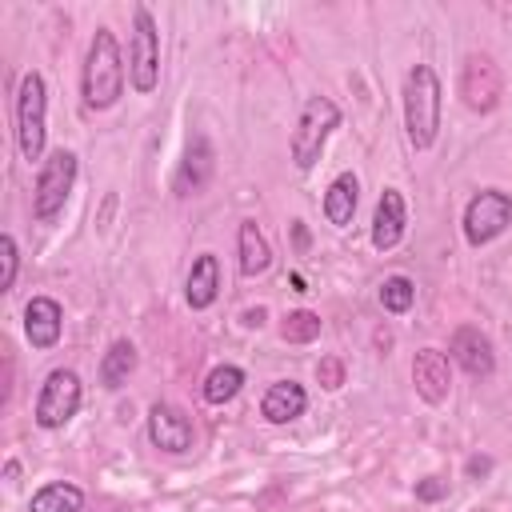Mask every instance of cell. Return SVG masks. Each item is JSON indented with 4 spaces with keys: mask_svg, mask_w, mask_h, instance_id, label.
<instances>
[{
    "mask_svg": "<svg viewBox=\"0 0 512 512\" xmlns=\"http://www.w3.org/2000/svg\"><path fill=\"white\" fill-rule=\"evenodd\" d=\"M452 360L468 372V376H492V368H496V352H492V340L480 332V328H472V324H464V328H456L452 332Z\"/></svg>",
    "mask_w": 512,
    "mask_h": 512,
    "instance_id": "5bb4252c",
    "label": "cell"
},
{
    "mask_svg": "<svg viewBox=\"0 0 512 512\" xmlns=\"http://www.w3.org/2000/svg\"><path fill=\"white\" fill-rule=\"evenodd\" d=\"M280 336H284L288 344H312V340L320 336V316H316V312H308V308H296V312H288V316H284Z\"/></svg>",
    "mask_w": 512,
    "mask_h": 512,
    "instance_id": "cb8c5ba5",
    "label": "cell"
},
{
    "mask_svg": "<svg viewBox=\"0 0 512 512\" xmlns=\"http://www.w3.org/2000/svg\"><path fill=\"white\" fill-rule=\"evenodd\" d=\"M508 224H512V196L500 192V188L476 192V196L468 200V208H464V240H468L472 248L492 244Z\"/></svg>",
    "mask_w": 512,
    "mask_h": 512,
    "instance_id": "ba28073f",
    "label": "cell"
},
{
    "mask_svg": "<svg viewBox=\"0 0 512 512\" xmlns=\"http://www.w3.org/2000/svg\"><path fill=\"white\" fill-rule=\"evenodd\" d=\"M412 384L428 404H440L452 388V364L440 348H420L412 360Z\"/></svg>",
    "mask_w": 512,
    "mask_h": 512,
    "instance_id": "4fadbf2b",
    "label": "cell"
},
{
    "mask_svg": "<svg viewBox=\"0 0 512 512\" xmlns=\"http://www.w3.org/2000/svg\"><path fill=\"white\" fill-rule=\"evenodd\" d=\"M236 244H240V276H260V272H268L272 248H268L264 232L256 228V220H240Z\"/></svg>",
    "mask_w": 512,
    "mask_h": 512,
    "instance_id": "d6986e66",
    "label": "cell"
},
{
    "mask_svg": "<svg viewBox=\"0 0 512 512\" xmlns=\"http://www.w3.org/2000/svg\"><path fill=\"white\" fill-rule=\"evenodd\" d=\"M24 332L32 340V348H52L64 332V312L52 296H32L24 304Z\"/></svg>",
    "mask_w": 512,
    "mask_h": 512,
    "instance_id": "9a60e30c",
    "label": "cell"
},
{
    "mask_svg": "<svg viewBox=\"0 0 512 512\" xmlns=\"http://www.w3.org/2000/svg\"><path fill=\"white\" fill-rule=\"evenodd\" d=\"M316 376H320L324 388H340V384H344V364H340L336 356H324V360L316 364Z\"/></svg>",
    "mask_w": 512,
    "mask_h": 512,
    "instance_id": "484cf974",
    "label": "cell"
},
{
    "mask_svg": "<svg viewBox=\"0 0 512 512\" xmlns=\"http://www.w3.org/2000/svg\"><path fill=\"white\" fill-rule=\"evenodd\" d=\"M404 228H408L404 196L396 188H384L380 200H376V212H372V248L376 252H392L404 240Z\"/></svg>",
    "mask_w": 512,
    "mask_h": 512,
    "instance_id": "8fae6325",
    "label": "cell"
},
{
    "mask_svg": "<svg viewBox=\"0 0 512 512\" xmlns=\"http://www.w3.org/2000/svg\"><path fill=\"white\" fill-rule=\"evenodd\" d=\"M292 236H296V248H300V252H304V248H308V228H304V224H300V220H296V224H292Z\"/></svg>",
    "mask_w": 512,
    "mask_h": 512,
    "instance_id": "f1b7e54d",
    "label": "cell"
},
{
    "mask_svg": "<svg viewBox=\"0 0 512 512\" xmlns=\"http://www.w3.org/2000/svg\"><path fill=\"white\" fill-rule=\"evenodd\" d=\"M412 300H416V284H412L408 276H388V280L380 284V304H384V312L404 316V312L412 308Z\"/></svg>",
    "mask_w": 512,
    "mask_h": 512,
    "instance_id": "603a6c76",
    "label": "cell"
},
{
    "mask_svg": "<svg viewBox=\"0 0 512 512\" xmlns=\"http://www.w3.org/2000/svg\"><path fill=\"white\" fill-rule=\"evenodd\" d=\"M416 496H420V500H440V496H444V484H440L436 476H428V480L416 484Z\"/></svg>",
    "mask_w": 512,
    "mask_h": 512,
    "instance_id": "4316f807",
    "label": "cell"
},
{
    "mask_svg": "<svg viewBox=\"0 0 512 512\" xmlns=\"http://www.w3.org/2000/svg\"><path fill=\"white\" fill-rule=\"evenodd\" d=\"M80 400H84V388H80V376L72 368H52L40 384V396H36V424L44 432H56L64 428L76 412H80Z\"/></svg>",
    "mask_w": 512,
    "mask_h": 512,
    "instance_id": "52a82bcc",
    "label": "cell"
},
{
    "mask_svg": "<svg viewBox=\"0 0 512 512\" xmlns=\"http://www.w3.org/2000/svg\"><path fill=\"white\" fill-rule=\"evenodd\" d=\"M0 260H4V272H0V292H12V284H16V268H20V252H16L12 232H4V236H0Z\"/></svg>",
    "mask_w": 512,
    "mask_h": 512,
    "instance_id": "d4e9b609",
    "label": "cell"
},
{
    "mask_svg": "<svg viewBox=\"0 0 512 512\" xmlns=\"http://www.w3.org/2000/svg\"><path fill=\"white\" fill-rule=\"evenodd\" d=\"M492 468V460H484V456H476V460H468V476H484Z\"/></svg>",
    "mask_w": 512,
    "mask_h": 512,
    "instance_id": "83f0119b",
    "label": "cell"
},
{
    "mask_svg": "<svg viewBox=\"0 0 512 512\" xmlns=\"http://www.w3.org/2000/svg\"><path fill=\"white\" fill-rule=\"evenodd\" d=\"M220 296V260L212 252H200L188 268V280H184V300L200 312V308H212Z\"/></svg>",
    "mask_w": 512,
    "mask_h": 512,
    "instance_id": "e0dca14e",
    "label": "cell"
},
{
    "mask_svg": "<svg viewBox=\"0 0 512 512\" xmlns=\"http://www.w3.org/2000/svg\"><path fill=\"white\" fill-rule=\"evenodd\" d=\"M340 128V108L328 100V96H308L300 116H296V128H292V140H288V152H292V164L300 172H312L328 136Z\"/></svg>",
    "mask_w": 512,
    "mask_h": 512,
    "instance_id": "3957f363",
    "label": "cell"
},
{
    "mask_svg": "<svg viewBox=\"0 0 512 512\" xmlns=\"http://www.w3.org/2000/svg\"><path fill=\"white\" fill-rule=\"evenodd\" d=\"M212 168H216V156H212V144L204 136H192L188 148H184V160L172 176V188L176 196H196L204 192V184L212 180Z\"/></svg>",
    "mask_w": 512,
    "mask_h": 512,
    "instance_id": "7c38bea8",
    "label": "cell"
},
{
    "mask_svg": "<svg viewBox=\"0 0 512 512\" xmlns=\"http://www.w3.org/2000/svg\"><path fill=\"white\" fill-rule=\"evenodd\" d=\"M304 408H308V392H304V384H296V380H276V384H268V392H264V400H260V416H264L268 424H292L296 416H304Z\"/></svg>",
    "mask_w": 512,
    "mask_h": 512,
    "instance_id": "2e32d148",
    "label": "cell"
},
{
    "mask_svg": "<svg viewBox=\"0 0 512 512\" xmlns=\"http://www.w3.org/2000/svg\"><path fill=\"white\" fill-rule=\"evenodd\" d=\"M80 96L88 112H104L124 96V56L112 28H96L84 68H80Z\"/></svg>",
    "mask_w": 512,
    "mask_h": 512,
    "instance_id": "6da1fadb",
    "label": "cell"
},
{
    "mask_svg": "<svg viewBox=\"0 0 512 512\" xmlns=\"http://www.w3.org/2000/svg\"><path fill=\"white\" fill-rule=\"evenodd\" d=\"M260 320H264V312H260V308H256V312H244V324H248V328H256Z\"/></svg>",
    "mask_w": 512,
    "mask_h": 512,
    "instance_id": "f546056e",
    "label": "cell"
},
{
    "mask_svg": "<svg viewBox=\"0 0 512 512\" xmlns=\"http://www.w3.org/2000/svg\"><path fill=\"white\" fill-rule=\"evenodd\" d=\"M80 508H84V492L68 480H52V484L36 488L32 504H28V512H80Z\"/></svg>",
    "mask_w": 512,
    "mask_h": 512,
    "instance_id": "ffe728a7",
    "label": "cell"
},
{
    "mask_svg": "<svg viewBox=\"0 0 512 512\" xmlns=\"http://www.w3.org/2000/svg\"><path fill=\"white\" fill-rule=\"evenodd\" d=\"M132 368H136V348H132V340H112L108 352H104V360H100V384H104V388H120V384L132 376Z\"/></svg>",
    "mask_w": 512,
    "mask_h": 512,
    "instance_id": "44dd1931",
    "label": "cell"
},
{
    "mask_svg": "<svg viewBox=\"0 0 512 512\" xmlns=\"http://www.w3.org/2000/svg\"><path fill=\"white\" fill-rule=\"evenodd\" d=\"M72 184H76V152H68V148L48 152V160H44V164H40V172H36V188H32V216H36L40 224H52V220L64 212Z\"/></svg>",
    "mask_w": 512,
    "mask_h": 512,
    "instance_id": "5b68a950",
    "label": "cell"
},
{
    "mask_svg": "<svg viewBox=\"0 0 512 512\" xmlns=\"http://www.w3.org/2000/svg\"><path fill=\"white\" fill-rule=\"evenodd\" d=\"M4 476H8V480H16V476H20V464H16V460H8V464H4Z\"/></svg>",
    "mask_w": 512,
    "mask_h": 512,
    "instance_id": "4dcf8cb0",
    "label": "cell"
},
{
    "mask_svg": "<svg viewBox=\"0 0 512 512\" xmlns=\"http://www.w3.org/2000/svg\"><path fill=\"white\" fill-rule=\"evenodd\" d=\"M460 100L472 112H492L500 104V68L488 52H468L460 64Z\"/></svg>",
    "mask_w": 512,
    "mask_h": 512,
    "instance_id": "9c48e42d",
    "label": "cell"
},
{
    "mask_svg": "<svg viewBox=\"0 0 512 512\" xmlns=\"http://www.w3.org/2000/svg\"><path fill=\"white\" fill-rule=\"evenodd\" d=\"M356 204H360V180H356V172H340L328 184V192H324V216H328V224L348 228L352 216H356Z\"/></svg>",
    "mask_w": 512,
    "mask_h": 512,
    "instance_id": "ac0fdd59",
    "label": "cell"
},
{
    "mask_svg": "<svg viewBox=\"0 0 512 512\" xmlns=\"http://www.w3.org/2000/svg\"><path fill=\"white\" fill-rule=\"evenodd\" d=\"M128 84L136 92H152L160 84V32L144 4L132 8V36H128Z\"/></svg>",
    "mask_w": 512,
    "mask_h": 512,
    "instance_id": "8992f818",
    "label": "cell"
},
{
    "mask_svg": "<svg viewBox=\"0 0 512 512\" xmlns=\"http://www.w3.org/2000/svg\"><path fill=\"white\" fill-rule=\"evenodd\" d=\"M44 116H48V88L44 76L32 68L20 76V92H16V148L28 164L44 156V136H48Z\"/></svg>",
    "mask_w": 512,
    "mask_h": 512,
    "instance_id": "277c9868",
    "label": "cell"
},
{
    "mask_svg": "<svg viewBox=\"0 0 512 512\" xmlns=\"http://www.w3.org/2000/svg\"><path fill=\"white\" fill-rule=\"evenodd\" d=\"M148 440H152L160 452H172V456L188 452L192 440H196L192 416H188L184 408L168 404V400H156V404L148 408Z\"/></svg>",
    "mask_w": 512,
    "mask_h": 512,
    "instance_id": "30bf717a",
    "label": "cell"
},
{
    "mask_svg": "<svg viewBox=\"0 0 512 512\" xmlns=\"http://www.w3.org/2000/svg\"><path fill=\"white\" fill-rule=\"evenodd\" d=\"M404 128L416 152L436 144L440 132V76L432 64H412L404 76Z\"/></svg>",
    "mask_w": 512,
    "mask_h": 512,
    "instance_id": "7a4b0ae2",
    "label": "cell"
},
{
    "mask_svg": "<svg viewBox=\"0 0 512 512\" xmlns=\"http://www.w3.org/2000/svg\"><path fill=\"white\" fill-rule=\"evenodd\" d=\"M240 388H244V372H240L236 364H216V368L204 376V400H208V404H228Z\"/></svg>",
    "mask_w": 512,
    "mask_h": 512,
    "instance_id": "7402d4cb",
    "label": "cell"
}]
</instances>
